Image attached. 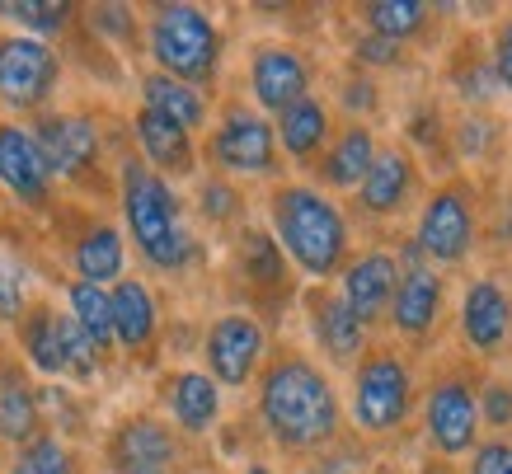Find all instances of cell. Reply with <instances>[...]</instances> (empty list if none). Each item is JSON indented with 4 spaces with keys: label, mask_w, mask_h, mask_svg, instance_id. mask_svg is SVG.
I'll return each mask as SVG.
<instances>
[{
    "label": "cell",
    "mask_w": 512,
    "mask_h": 474,
    "mask_svg": "<svg viewBox=\"0 0 512 474\" xmlns=\"http://www.w3.org/2000/svg\"><path fill=\"white\" fill-rule=\"evenodd\" d=\"M259 357H264V329L249 315H221L207 334V367H212V381L221 385H245L254 371H259Z\"/></svg>",
    "instance_id": "cell-11"
},
{
    "label": "cell",
    "mask_w": 512,
    "mask_h": 474,
    "mask_svg": "<svg viewBox=\"0 0 512 474\" xmlns=\"http://www.w3.org/2000/svg\"><path fill=\"white\" fill-rule=\"evenodd\" d=\"M24 352L43 376H62L66 371V352H62V334H57V315L52 310H33L24 324Z\"/></svg>",
    "instance_id": "cell-30"
},
{
    "label": "cell",
    "mask_w": 512,
    "mask_h": 474,
    "mask_svg": "<svg viewBox=\"0 0 512 474\" xmlns=\"http://www.w3.org/2000/svg\"><path fill=\"white\" fill-rule=\"evenodd\" d=\"M76 282H90V287H99V282H113V277L123 273V259H127V249H123V235L113 226H94L85 230L76 240Z\"/></svg>",
    "instance_id": "cell-27"
},
{
    "label": "cell",
    "mask_w": 512,
    "mask_h": 474,
    "mask_svg": "<svg viewBox=\"0 0 512 474\" xmlns=\"http://www.w3.org/2000/svg\"><path fill=\"white\" fill-rule=\"evenodd\" d=\"M90 19H99V33H109V38L132 33V10L127 5H99V10H90Z\"/></svg>",
    "instance_id": "cell-39"
},
{
    "label": "cell",
    "mask_w": 512,
    "mask_h": 474,
    "mask_svg": "<svg viewBox=\"0 0 512 474\" xmlns=\"http://www.w3.org/2000/svg\"><path fill=\"white\" fill-rule=\"evenodd\" d=\"M57 334H62L66 371H71V376H80V381H85V376H94V367H99V357H104V352L90 343V334H85L71 315H57Z\"/></svg>",
    "instance_id": "cell-33"
},
{
    "label": "cell",
    "mask_w": 512,
    "mask_h": 474,
    "mask_svg": "<svg viewBox=\"0 0 512 474\" xmlns=\"http://www.w3.org/2000/svg\"><path fill=\"white\" fill-rule=\"evenodd\" d=\"M372 160H376V137L367 132V127H348V132L334 137V146L325 151L320 174H325L329 188H357L362 179H367Z\"/></svg>",
    "instance_id": "cell-25"
},
{
    "label": "cell",
    "mask_w": 512,
    "mask_h": 474,
    "mask_svg": "<svg viewBox=\"0 0 512 474\" xmlns=\"http://www.w3.org/2000/svg\"><path fill=\"white\" fill-rule=\"evenodd\" d=\"M0 15L5 19H19L24 29L33 33H62L66 19H71V5H62V0H10V5H0Z\"/></svg>",
    "instance_id": "cell-32"
},
{
    "label": "cell",
    "mask_w": 512,
    "mask_h": 474,
    "mask_svg": "<svg viewBox=\"0 0 512 474\" xmlns=\"http://www.w3.org/2000/svg\"><path fill=\"white\" fill-rule=\"evenodd\" d=\"M212 160L231 174H273L278 169V137L259 113L231 108L212 137Z\"/></svg>",
    "instance_id": "cell-9"
},
{
    "label": "cell",
    "mask_w": 512,
    "mask_h": 474,
    "mask_svg": "<svg viewBox=\"0 0 512 474\" xmlns=\"http://www.w3.org/2000/svg\"><path fill=\"white\" fill-rule=\"evenodd\" d=\"M409 188H414V160L409 151H376L367 179L357 184V198L372 216H395L409 202Z\"/></svg>",
    "instance_id": "cell-18"
},
{
    "label": "cell",
    "mask_w": 512,
    "mask_h": 474,
    "mask_svg": "<svg viewBox=\"0 0 512 474\" xmlns=\"http://www.w3.org/2000/svg\"><path fill=\"white\" fill-rule=\"evenodd\" d=\"M202 212L217 216V221H226V216L235 212V193L226 184H217V179H212V184L202 188Z\"/></svg>",
    "instance_id": "cell-40"
},
{
    "label": "cell",
    "mask_w": 512,
    "mask_h": 474,
    "mask_svg": "<svg viewBox=\"0 0 512 474\" xmlns=\"http://www.w3.org/2000/svg\"><path fill=\"white\" fill-rule=\"evenodd\" d=\"M353 57H357V62H367V66H395V62H400V47L386 43V38H372V33H367V38L357 43Z\"/></svg>",
    "instance_id": "cell-38"
},
{
    "label": "cell",
    "mask_w": 512,
    "mask_h": 474,
    "mask_svg": "<svg viewBox=\"0 0 512 474\" xmlns=\"http://www.w3.org/2000/svg\"><path fill=\"white\" fill-rule=\"evenodd\" d=\"M33 146H38L52 179H80L99 160V127L80 113H52L38 123Z\"/></svg>",
    "instance_id": "cell-10"
},
{
    "label": "cell",
    "mask_w": 512,
    "mask_h": 474,
    "mask_svg": "<svg viewBox=\"0 0 512 474\" xmlns=\"http://www.w3.org/2000/svg\"><path fill=\"white\" fill-rule=\"evenodd\" d=\"M273 137L282 141V151L292 155V160H311V155L325 151L329 141V108L320 99H296L278 113V127H273Z\"/></svg>",
    "instance_id": "cell-21"
},
{
    "label": "cell",
    "mask_w": 512,
    "mask_h": 474,
    "mask_svg": "<svg viewBox=\"0 0 512 474\" xmlns=\"http://www.w3.org/2000/svg\"><path fill=\"white\" fill-rule=\"evenodd\" d=\"M245 474H273V470H268V465H249Z\"/></svg>",
    "instance_id": "cell-42"
},
{
    "label": "cell",
    "mask_w": 512,
    "mask_h": 474,
    "mask_svg": "<svg viewBox=\"0 0 512 474\" xmlns=\"http://www.w3.org/2000/svg\"><path fill=\"white\" fill-rule=\"evenodd\" d=\"M437 315H442V277L433 268H423L419 249H414L409 254V273H400V287H395V301H390V320H395L400 334L419 338L437 324Z\"/></svg>",
    "instance_id": "cell-17"
},
{
    "label": "cell",
    "mask_w": 512,
    "mask_h": 474,
    "mask_svg": "<svg viewBox=\"0 0 512 474\" xmlns=\"http://www.w3.org/2000/svg\"><path fill=\"white\" fill-rule=\"evenodd\" d=\"M151 57H156L160 76L184 80V85L198 90L202 80L217 76L221 33L198 5H156V15H151Z\"/></svg>",
    "instance_id": "cell-4"
},
{
    "label": "cell",
    "mask_w": 512,
    "mask_h": 474,
    "mask_svg": "<svg viewBox=\"0 0 512 474\" xmlns=\"http://www.w3.org/2000/svg\"><path fill=\"white\" fill-rule=\"evenodd\" d=\"M245 273L254 277V282H273V287H278L282 282V249L273 245V240H268L264 230H249L245 235Z\"/></svg>",
    "instance_id": "cell-34"
},
{
    "label": "cell",
    "mask_w": 512,
    "mask_h": 474,
    "mask_svg": "<svg viewBox=\"0 0 512 474\" xmlns=\"http://www.w3.org/2000/svg\"><path fill=\"white\" fill-rule=\"evenodd\" d=\"M306 85H311V66L296 47H259L254 52V66H249V90L264 108L282 113L287 104L306 99Z\"/></svg>",
    "instance_id": "cell-14"
},
{
    "label": "cell",
    "mask_w": 512,
    "mask_h": 474,
    "mask_svg": "<svg viewBox=\"0 0 512 474\" xmlns=\"http://www.w3.org/2000/svg\"><path fill=\"white\" fill-rule=\"evenodd\" d=\"M62 76L57 52L38 38H0V104L38 108Z\"/></svg>",
    "instance_id": "cell-8"
},
{
    "label": "cell",
    "mask_w": 512,
    "mask_h": 474,
    "mask_svg": "<svg viewBox=\"0 0 512 474\" xmlns=\"http://www.w3.org/2000/svg\"><path fill=\"white\" fill-rule=\"evenodd\" d=\"M0 184L29 207L47 202V193H52V174H47L43 155L33 146V132L15 123H0Z\"/></svg>",
    "instance_id": "cell-16"
},
{
    "label": "cell",
    "mask_w": 512,
    "mask_h": 474,
    "mask_svg": "<svg viewBox=\"0 0 512 474\" xmlns=\"http://www.w3.org/2000/svg\"><path fill=\"white\" fill-rule=\"evenodd\" d=\"M109 460L118 474H174V465H179V442H174L170 428L156 423V418H127L123 428L113 432Z\"/></svg>",
    "instance_id": "cell-12"
},
{
    "label": "cell",
    "mask_w": 512,
    "mask_h": 474,
    "mask_svg": "<svg viewBox=\"0 0 512 474\" xmlns=\"http://www.w3.org/2000/svg\"><path fill=\"white\" fill-rule=\"evenodd\" d=\"M395 287H400V263L390 259V254H381V249H372V254H357V259L343 268L339 301L353 310L362 324H372L390 310Z\"/></svg>",
    "instance_id": "cell-13"
},
{
    "label": "cell",
    "mask_w": 512,
    "mask_h": 474,
    "mask_svg": "<svg viewBox=\"0 0 512 474\" xmlns=\"http://www.w3.org/2000/svg\"><path fill=\"white\" fill-rule=\"evenodd\" d=\"M71 320L90 334V343L99 352L113 348V306H109V291L104 287H90V282H71Z\"/></svg>",
    "instance_id": "cell-29"
},
{
    "label": "cell",
    "mask_w": 512,
    "mask_h": 474,
    "mask_svg": "<svg viewBox=\"0 0 512 474\" xmlns=\"http://www.w3.org/2000/svg\"><path fill=\"white\" fill-rule=\"evenodd\" d=\"M10 474H76V456L57 437H29L19 446Z\"/></svg>",
    "instance_id": "cell-31"
},
{
    "label": "cell",
    "mask_w": 512,
    "mask_h": 474,
    "mask_svg": "<svg viewBox=\"0 0 512 474\" xmlns=\"http://www.w3.org/2000/svg\"><path fill=\"white\" fill-rule=\"evenodd\" d=\"M484 418L494 423V428H508L512 423V385H489L484 390Z\"/></svg>",
    "instance_id": "cell-36"
},
{
    "label": "cell",
    "mask_w": 512,
    "mask_h": 474,
    "mask_svg": "<svg viewBox=\"0 0 512 474\" xmlns=\"http://www.w3.org/2000/svg\"><path fill=\"white\" fill-rule=\"evenodd\" d=\"M362 19H367L372 38H386V43L400 47L414 33H423L428 5H419V0H372V5H362Z\"/></svg>",
    "instance_id": "cell-28"
},
{
    "label": "cell",
    "mask_w": 512,
    "mask_h": 474,
    "mask_svg": "<svg viewBox=\"0 0 512 474\" xmlns=\"http://www.w3.org/2000/svg\"><path fill=\"white\" fill-rule=\"evenodd\" d=\"M470 240H475V202H470V188L466 184L437 188L419 216L414 249L433 263H461L470 254Z\"/></svg>",
    "instance_id": "cell-6"
},
{
    "label": "cell",
    "mask_w": 512,
    "mask_h": 474,
    "mask_svg": "<svg viewBox=\"0 0 512 474\" xmlns=\"http://www.w3.org/2000/svg\"><path fill=\"white\" fill-rule=\"evenodd\" d=\"M494 80L512 90V19L498 24V33H494Z\"/></svg>",
    "instance_id": "cell-37"
},
{
    "label": "cell",
    "mask_w": 512,
    "mask_h": 474,
    "mask_svg": "<svg viewBox=\"0 0 512 474\" xmlns=\"http://www.w3.org/2000/svg\"><path fill=\"white\" fill-rule=\"evenodd\" d=\"M376 99H372V85H367V80H357V85H348V90H343V108H362V113H367V108H372Z\"/></svg>",
    "instance_id": "cell-41"
},
{
    "label": "cell",
    "mask_w": 512,
    "mask_h": 474,
    "mask_svg": "<svg viewBox=\"0 0 512 474\" xmlns=\"http://www.w3.org/2000/svg\"><path fill=\"white\" fill-rule=\"evenodd\" d=\"M259 418L268 437L287 451H315L339 432V395L329 376L306 357H282L264 371Z\"/></svg>",
    "instance_id": "cell-1"
},
{
    "label": "cell",
    "mask_w": 512,
    "mask_h": 474,
    "mask_svg": "<svg viewBox=\"0 0 512 474\" xmlns=\"http://www.w3.org/2000/svg\"><path fill=\"white\" fill-rule=\"evenodd\" d=\"M137 146H141V155H146V169H156L160 179L193 169V137H188L179 123L151 113V108L137 113Z\"/></svg>",
    "instance_id": "cell-19"
},
{
    "label": "cell",
    "mask_w": 512,
    "mask_h": 474,
    "mask_svg": "<svg viewBox=\"0 0 512 474\" xmlns=\"http://www.w3.org/2000/svg\"><path fill=\"white\" fill-rule=\"evenodd\" d=\"M470 474H512V446L508 442H484L470 460Z\"/></svg>",
    "instance_id": "cell-35"
},
{
    "label": "cell",
    "mask_w": 512,
    "mask_h": 474,
    "mask_svg": "<svg viewBox=\"0 0 512 474\" xmlns=\"http://www.w3.org/2000/svg\"><path fill=\"white\" fill-rule=\"evenodd\" d=\"M461 334L480 352H498L512 338V296L498 282L480 277V282L466 287V296H461Z\"/></svg>",
    "instance_id": "cell-15"
},
{
    "label": "cell",
    "mask_w": 512,
    "mask_h": 474,
    "mask_svg": "<svg viewBox=\"0 0 512 474\" xmlns=\"http://www.w3.org/2000/svg\"><path fill=\"white\" fill-rule=\"evenodd\" d=\"M273 230L296 268L311 277L339 273L348 259V221L311 184H287L273 193Z\"/></svg>",
    "instance_id": "cell-2"
},
{
    "label": "cell",
    "mask_w": 512,
    "mask_h": 474,
    "mask_svg": "<svg viewBox=\"0 0 512 474\" xmlns=\"http://www.w3.org/2000/svg\"><path fill=\"white\" fill-rule=\"evenodd\" d=\"M414 409V381L395 352H372L353 381V418L362 432H395Z\"/></svg>",
    "instance_id": "cell-5"
},
{
    "label": "cell",
    "mask_w": 512,
    "mask_h": 474,
    "mask_svg": "<svg viewBox=\"0 0 512 474\" xmlns=\"http://www.w3.org/2000/svg\"><path fill=\"white\" fill-rule=\"evenodd\" d=\"M315 338H320V348L334 362H353L362 352V343H367V324L357 320L339 296H320L315 301Z\"/></svg>",
    "instance_id": "cell-23"
},
{
    "label": "cell",
    "mask_w": 512,
    "mask_h": 474,
    "mask_svg": "<svg viewBox=\"0 0 512 474\" xmlns=\"http://www.w3.org/2000/svg\"><path fill=\"white\" fill-rule=\"evenodd\" d=\"M0 437L5 442H29L38 437V395L24 381L19 367L0 362Z\"/></svg>",
    "instance_id": "cell-24"
},
{
    "label": "cell",
    "mask_w": 512,
    "mask_h": 474,
    "mask_svg": "<svg viewBox=\"0 0 512 474\" xmlns=\"http://www.w3.org/2000/svg\"><path fill=\"white\" fill-rule=\"evenodd\" d=\"M109 306H113V343H123L127 352H141L151 338H156V301L146 282H118L109 291Z\"/></svg>",
    "instance_id": "cell-20"
},
{
    "label": "cell",
    "mask_w": 512,
    "mask_h": 474,
    "mask_svg": "<svg viewBox=\"0 0 512 474\" xmlns=\"http://www.w3.org/2000/svg\"><path fill=\"white\" fill-rule=\"evenodd\" d=\"M123 212L146 263H156L165 273H179L193 259V235L184 230L179 198L170 193V184L160 179L156 169L137 165V160L123 165Z\"/></svg>",
    "instance_id": "cell-3"
},
{
    "label": "cell",
    "mask_w": 512,
    "mask_h": 474,
    "mask_svg": "<svg viewBox=\"0 0 512 474\" xmlns=\"http://www.w3.org/2000/svg\"><path fill=\"white\" fill-rule=\"evenodd\" d=\"M141 99H146V108H151V113H160V118L179 123L184 132H193V127L207 123V104H202V94L193 90V85H184V80L160 76V71L141 80Z\"/></svg>",
    "instance_id": "cell-26"
},
{
    "label": "cell",
    "mask_w": 512,
    "mask_h": 474,
    "mask_svg": "<svg viewBox=\"0 0 512 474\" xmlns=\"http://www.w3.org/2000/svg\"><path fill=\"white\" fill-rule=\"evenodd\" d=\"M170 413L179 418V428L184 432H207L217 423L221 413V390L212 376H202V371H179L170 381Z\"/></svg>",
    "instance_id": "cell-22"
},
{
    "label": "cell",
    "mask_w": 512,
    "mask_h": 474,
    "mask_svg": "<svg viewBox=\"0 0 512 474\" xmlns=\"http://www.w3.org/2000/svg\"><path fill=\"white\" fill-rule=\"evenodd\" d=\"M423 423H428V442L442 456H466L480 432V395L461 376H442L423 399Z\"/></svg>",
    "instance_id": "cell-7"
}]
</instances>
